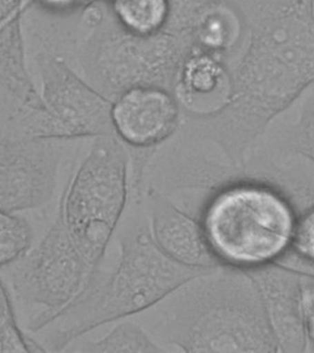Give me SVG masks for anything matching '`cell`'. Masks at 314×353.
<instances>
[{"label":"cell","instance_id":"6","mask_svg":"<svg viewBox=\"0 0 314 353\" xmlns=\"http://www.w3.org/2000/svg\"><path fill=\"white\" fill-rule=\"evenodd\" d=\"M7 268L10 272L7 283L18 297L46 307L29 323L31 332L45 330L79 296L99 270L82 252L59 205L39 244Z\"/></svg>","mask_w":314,"mask_h":353},{"label":"cell","instance_id":"12","mask_svg":"<svg viewBox=\"0 0 314 353\" xmlns=\"http://www.w3.org/2000/svg\"><path fill=\"white\" fill-rule=\"evenodd\" d=\"M79 352L164 353L168 350L154 342L139 325L126 322L117 325L103 339L86 342Z\"/></svg>","mask_w":314,"mask_h":353},{"label":"cell","instance_id":"13","mask_svg":"<svg viewBox=\"0 0 314 353\" xmlns=\"http://www.w3.org/2000/svg\"><path fill=\"white\" fill-rule=\"evenodd\" d=\"M34 231L30 223L14 212H0L1 269L23 259L32 250Z\"/></svg>","mask_w":314,"mask_h":353},{"label":"cell","instance_id":"8","mask_svg":"<svg viewBox=\"0 0 314 353\" xmlns=\"http://www.w3.org/2000/svg\"><path fill=\"white\" fill-rule=\"evenodd\" d=\"M154 241L173 261L201 270L220 266L201 220L183 211L155 189L148 192Z\"/></svg>","mask_w":314,"mask_h":353},{"label":"cell","instance_id":"3","mask_svg":"<svg viewBox=\"0 0 314 353\" xmlns=\"http://www.w3.org/2000/svg\"><path fill=\"white\" fill-rule=\"evenodd\" d=\"M119 247L115 270L104 275L98 270L79 296L46 327H52L46 339L51 352H61L107 323L153 307L206 272L173 261L159 250L150 228L143 225L124 231Z\"/></svg>","mask_w":314,"mask_h":353},{"label":"cell","instance_id":"18","mask_svg":"<svg viewBox=\"0 0 314 353\" xmlns=\"http://www.w3.org/2000/svg\"><path fill=\"white\" fill-rule=\"evenodd\" d=\"M51 7L54 8H68L81 1V0H43Z\"/></svg>","mask_w":314,"mask_h":353},{"label":"cell","instance_id":"7","mask_svg":"<svg viewBox=\"0 0 314 353\" xmlns=\"http://www.w3.org/2000/svg\"><path fill=\"white\" fill-rule=\"evenodd\" d=\"M246 272L258 287L277 352H306L302 272L278 263Z\"/></svg>","mask_w":314,"mask_h":353},{"label":"cell","instance_id":"14","mask_svg":"<svg viewBox=\"0 0 314 353\" xmlns=\"http://www.w3.org/2000/svg\"><path fill=\"white\" fill-rule=\"evenodd\" d=\"M48 352L19 327L10 287L1 281L0 291V353H43Z\"/></svg>","mask_w":314,"mask_h":353},{"label":"cell","instance_id":"5","mask_svg":"<svg viewBox=\"0 0 314 353\" xmlns=\"http://www.w3.org/2000/svg\"><path fill=\"white\" fill-rule=\"evenodd\" d=\"M126 160L112 145L95 148L60 199L66 223L99 269L107 245L128 203Z\"/></svg>","mask_w":314,"mask_h":353},{"label":"cell","instance_id":"1","mask_svg":"<svg viewBox=\"0 0 314 353\" xmlns=\"http://www.w3.org/2000/svg\"><path fill=\"white\" fill-rule=\"evenodd\" d=\"M241 38L226 61L230 93L208 115L216 145L242 161L280 113L314 85V0H236Z\"/></svg>","mask_w":314,"mask_h":353},{"label":"cell","instance_id":"15","mask_svg":"<svg viewBox=\"0 0 314 353\" xmlns=\"http://www.w3.org/2000/svg\"><path fill=\"white\" fill-rule=\"evenodd\" d=\"M278 264L314 274V203L297 212L291 250Z\"/></svg>","mask_w":314,"mask_h":353},{"label":"cell","instance_id":"16","mask_svg":"<svg viewBox=\"0 0 314 353\" xmlns=\"http://www.w3.org/2000/svg\"><path fill=\"white\" fill-rule=\"evenodd\" d=\"M121 21L137 33H150L161 26L168 12L167 0H117Z\"/></svg>","mask_w":314,"mask_h":353},{"label":"cell","instance_id":"10","mask_svg":"<svg viewBox=\"0 0 314 353\" xmlns=\"http://www.w3.org/2000/svg\"><path fill=\"white\" fill-rule=\"evenodd\" d=\"M114 121L121 137L132 145L161 142L175 128L177 109L168 94L156 88H134L115 104Z\"/></svg>","mask_w":314,"mask_h":353},{"label":"cell","instance_id":"9","mask_svg":"<svg viewBox=\"0 0 314 353\" xmlns=\"http://www.w3.org/2000/svg\"><path fill=\"white\" fill-rule=\"evenodd\" d=\"M55 163L41 148H9L2 154L0 212H18L46 205L56 188Z\"/></svg>","mask_w":314,"mask_h":353},{"label":"cell","instance_id":"11","mask_svg":"<svg viewBox=\"0 0 314 353\" xmlns=\"http://www.w3.org/2000/svg\"><path fill=\"white\" fill-rule=\"evenodd\" d=\"M303 101L299 118L286 130L275 146H255L266 156L285 159L302 157L314 167V85Z\"/></svg>","mask_w":314,"mask_h":353},{"label":"cell","instance_id":"17","mask_svg":"<svg viewBox=\"0 0 314 353\" xmlns=\"http://www.w3.org/2000/svg\"><path fill=\"white\" fill-rule=\"evenodd\" d=\"M302 292L306 352L314 353V274L302 273Z\"/></svg>","mask_w":314,"mask_h":353},{"label":"cell","instance_id":"4","mask_svg":"<svg viewBox=\"0 0 314 353\" xmlns=\"http://www.w3.org/2000/svg\"><path fill=\"white\" fill-rule=\"evenodd\" d=\"M297 216L277 185L260 171L244 167L208 196L200 220L219 263L250 270L286 258Z\"/></svg>","mask_w":314,"mask_h":353},{"label":"cell","instance_id":"2","mask_svg":"<svg viewBox=\"0 0 314 353\" xmlns=\"http://www.w3.org/2000/svg\"><path fill=\"white\" fill-rule=\"evenodd\" d=\"M161 330L184 352H277L255 280L225 265L173 292Z\"/></svg>","mask_w":314,"mask_h":353}]
</instances>
